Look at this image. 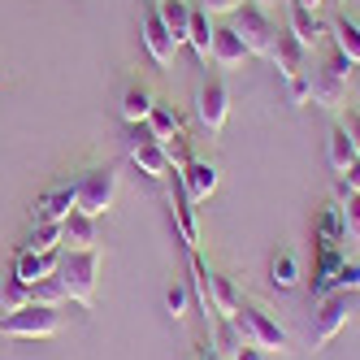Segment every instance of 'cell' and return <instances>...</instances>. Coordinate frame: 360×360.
I'll list each match as a JSON object with an SVG mask.
<instances>
[{"label": "cell", "mask_w": 360, "mask_h": 360, "mask_svg": "<svg viewBox=\"0 0 360 360\" xmlns=\"http://www.w3.org/2000/svg\"><path fill=\"white\" fill-rule=\"evenodd\" d=\"M235 326H239V334H243V343H252V347H265V352H287V347H291L287 326H282L278 317H269L261 304H239Z\"/></svg>", "instance_id": "6da1fadb"}, {"label": "cell", "mask_w": 360, "mask_h": 360, "mask_svg": "<svg viewBox=\"0 0 360 360\" xmlns=\"http://www.w3.org/2000/svg\"><path fill=\"white\" fill-rule=\"evenodd\" d=\"M0 334H9V339H53V334H61V308L22 304L13 313H0Z\"/></svg>", "instance_id": "7a4b0ae2"}, {"label": "cell", "mask_w": 360, "mask_h": 360, "mask_svg": "<svg viewBox=\"0 0 360 360\" xmlns=\"http://www.w3.org/2000/svg\"><path fill=\"white\" fill-rule=\"evenodd\" d=\"M96 274H100V248H91V252H65L61 248L57 278L65 282V295L74 304H91L96 300Z\"/></svg>", "instance_id": "3957f363"}, {"label": "cell", "mask_w": 360, "mask_h": 360, "mask_svg": "<svg viewBox=\"0 0 360 360\" xmlns=\"http://www.w3.org/2000/svg\"><path fill=\"white\" fill-rule=\"evenodd\" d=\"M235 18V31L239 39L248 44L252 57H269L274 53V39H278V22L265 13V5H256V0H243V5L230 13Z\"/></svg>", "instance_id": "277c9868"}, {"label": "cell", "mask_w": 360, "mask_h": 360, "mask_svg": "<svg viewBox=\"0 0 360 360\" xmlns=\"http://www.w3.org/2000/svg\"><path fill=\"white\" fill-rule=\"evenodd\" d=\"M308 83H313V105L321 109H339L343 105V96H347V83H352V61L334 48L330 61L317 70V74H308Z\"/></svg>", "instance_id": "5b68a950"}, {"label": "cell", "mask_w": 360, "mask_h": 360, "mask_svg": "<svg viewBox=\"0 0 360 360\" xmlns=\"http://www.w3.org/2000/svg\"><path fill=\"white\" fill-rule=\"evenodd\" d=\"M126 152H131V161L139 165V174L157 178V183L174 174V165H169V157H165V143H161L157 135H152V126H148V122H135V126H131Z\"/></svg>", "instance_id": "8992f818"}, {"label": "cell", "mask_w": 360, "mask_h": 360, "mask_svg": "<svg viewBox=\"0 0 360 360\" xmlns=\"http://www.w3.org/2000/svg\"><path fill=\"white\" fill-rule=\"evenodd\" d=\"M356 313V295L352 291H330L317 300V313H313V347H326L339 330H347Z\"/></svg>", "instance_id": "52a82bcc"}, {"label": "cell", "mask_w": 360, "mask_h": 360, "mask_svg": "<svg viewBox=\"0 0 360 360\" xmlns=\"http://www.w3.org/2000/svg\"><path fill=\"white\" fill-rule=\"evenodd\" d=\"M117 169L113 165H100V169H87L79 178V213L87 217H100V213H109L113 209V200H117Z\"/></svg>", "instance_id": "ba28073f"}, {"label": "cell", "mask_w": 360, "mask_h": 360, "mask_svg": "<svg viewBox=\"0 0 360 360\" xmlns=\"http://www.w3.org/2000/svg\"><path fill=\"white\" fill-rule=\"evenodd\" d=\"M195 117H200V126L209 135H217L221 126H226V117H230V87L217 79V74L200 83V91H195Z\"/></svg>", "instance_id": "9c48e42d"}, {"label": "cell", "mask_w": 360, "mask_h": 360, "mask_svg": "<svg viewBox=\"0 0 360 360\" xmlns=\"http://www.w3.org/2000/svg\"><path fill=\"white\" fill-rule=\"evenodd\" d=\"M139 31H143V48H148V57L157 61L161 70H165V65H174V53H178V44H174L169 27L161 22L157 5H148V9H143V18H139Z\"/></svg>", "instance_id": "30bf717a"}, {"label": "cell", "mask_w": 360, "mask_h": 360, "mask_svg": "<svg viewBox=\"0 0 360 360\" xmlns=\"http://www.w3.org/2000/svg\"><path fill=\"white\" fill-rule=\"evenodd\" d=\"M178 183H183V191H187V200L191 204H204L213 191H217V183H221V169L213 165V161H187L183 169H178Z\"/></svg>", "instance_id": "8fae6325"}, {"label": "cell", "mask_w": 360, "mask_h": 360, "mask_svg": "<svg viewBox=\"0 0 360 360\" xmlns=\"http://www.w3.org/2000/svg\"><path fill=\"white\" fill-rule=\"evenodd\" d=\"M74 209H79V178L74 183H61V187H53V191H44L39 200H35V221H65Z\"/></svg>", "instance_id": "7c38bea8"}, {"label": "cell", "mask_w": 360, "mask_h": 360, "mask_svg": "<svg viewBox=\"0 0 360 360\" xmlns=\"http://www.w3.org/2000/svg\"><path fill=\"white\" fill-rule=\"evenodd\" d=\"M269 61L278 65L282 79H295V74H304V70H308V48H304V44H300L287 27H282V31H278V39H274Z\"/></svg>", "instance_id": "4fadbf2b"}, {"label": "cell", "mask_w": 360, "mask_h": 360, "mask_svg": "<svg viewBox=\"0 0 360 360\" xmlns=\"http://www.w3.org/2000/svg\"><path fill=\"white\" fill-rule=\"evenodd\" d=\"M287 31L313 53V48L321 44V35H326V22H321V13H313V9H304L300 0H287Z\"/></svg>", "instance_id": "5bb4252c"}, {"label": "cell", "mask_w": 360, "mask_h": 360, "mask_svg": "<svg viewBox=\"0 0 360 360\" xmlns=\"http://www.w3.org/2000/svg\"><path fill=\"white\" fill-rule=\"evenodd\" d=\"M61 265V248L57 252H18V261H13V278L18 282H39V278H53Z\"/></svg>", "instance_id": "9a60e30c"}, {"label": "cell", "mask_w": 360, "mask_h": 360, "mask_svg": "<svg viewBox=\"0 0 360 360\" xmlns=\"http://www.w3.org/2000/svg\"><path fill=\"white\" fill-rule=\"evenodd\" d=\"M326 35L334 39V48H339L352 65H360V22H356L352 13H334V18L326 22Z\"/></svg>", "instance_id": "2e32d148"}, {"label": "cell", "mask_w": 360, "mask_h": 360, "mask_svg": "<svg viewBox=\"0 0 360 360\" xmlns=\"http://www.w3.org/2000/svg\"><path fill=\"white\" fill-rule=\"evenodd\" d=\"M252 53H248V44L239 39V31L235 27H217L213 31V65L217 70H235V65H243Z\"/></svg>", "instance_id": "e0dca14e"}, {"label": "cell", "mask_w": 360, "mask_h": 360, "mask_svg": "<svg viewBox=\"0 0 360 360\" xmlns=\"http://www.w3.org/2000/svg\"><path fill=\"white\" fill-rule=\"evenodd\" d=\"M61 248L65 252H91V248H100V226H96V217H87V213L74 209L65 217V239H61Z\"/></svg>", "instance_id": "ac0fdd59"}, {"label": "cell", "mask_w": 360, "mask_h": 360, "mask_svg": "<svg viewBox=\"0 0 360 360\" xmlns=\"http://www.w3.org/2000/svg\"><path fill=\"white\" fill-rule=\"evenodd\" d=\"M174 183H178V169H174ZM169 204H174V217H178V235H183V243H187V252H195L200 248V221H195V204L187 200V191H183V183L174 187V195H169Z\"/></svg>", "instance_id": "d6986e66"}, {"label": "cell", "mask_w": 360, "mask_h": 360, "mask_svg": "<svg viewBox=\"0 0 360 360\" xmlns=\"http://www.w3.org/2000/svg\"><path fill=\"white\" fill-rule=\"evenodd\" d=\"M243 347H248V343H243V334H239L235 317H217L213 330H209V352H213L217 360H235Z\"/></svg>", "instance_id": "ffe728a7"}, {"label": "cell", "mask_w": 360, "mask_h": 360, "mask_svg": "<svg viewBox=\"0 0 360 360\" xmlns=\"http://www.w3.org/2000/svg\"><path fill=\"white\" fill-rule=\"evenodd\" d=\"M213 31H217V22L209 9H191V22H187V44L195 48V57L200 61H213Z\"/></svg>", "instance_id": "44dd1931"}, {"label": "cell", "mask_w": 360, "mask_h": 360, "mask_svg": "<svg viewBox=\"0 0 360 360\" xmlns=\"http://www.w3.org/2000/svg\"><path fill=\"white\" fill-rule=\"evenodd\" d=\"M204 282H209V300H213V313L217 317H235L239 313V291H235V282H230V278H221L217 269H209V274H204Z\"/></svg>", "instance_id": "7402d4cb"}, {"label": "cell", "mask_w": 360, "mask_h": 360, "mask_svg": "<svg viewBox=\"0 0 360 360\" xmlns=\"http://www.w3.org/2000/svg\"><path fill=\"white\" fill-rule=\"evenodd\" d=\"M326 161H330V169L339 174V178H343V174H347V169L360 161V157H356V143H352V135L343 131V122H339V126L330 131V143H326Z\"/></svg>", "instance_id": "603a6c76"}, {"label": "cell", "mask_w": 360, "mask_h": 360, "mask_svg": "<svg viewBox=\"0 0 360 360\" xmlns=\"http://www.w3.org/2000/svg\"><path fill=\"white\" fill-rule=\"evenodd\" d=\"M191 9H195V0H157V13H161V22L169 27L174 44H187V22H191Z\"/></svg>", "instance_id": "cb8c5ba5"}, {"label": "cell", "mask_w": 360, "mask_h": 360, "mask_svg": "<svg viewBox=\"0 0 360 360\" xmlns=\"http://www.w3.org/2000/svg\"><path fill=\"white\" fill-rule=\"evenodd\" d=\"M300 278H304V265H300V256H295L291 248L274 252V261H269V282H274V287L291 291V287H300Z\"/></svg>", "instance_id": "d4e9b609"}, {"label": "cell", "mask_w": 360, "mask_h": 360, "mask_svg": "<svg viewBox=\"0 0 360 360\" xmlns=\"http://www.w3.org/2000/svg\"><path fill=\"white\" fill-rule=\"evenodd\" d=\"M148 126H152V135H157L161 143H169V139H178V135H187V131H183V113H178L174 105H165V100H157V105H152Z\"/></svg>", "instance_id": "484cf974"}, {"label": "cell", "mask_w": 360, "mask_h": 360, "mask_svg": "<svg viewBox=\"0 0 360 360\" xmlns=\"http://www.w3.org/2000/svg\"><path fill=\"white\" fill-rule=\"evenodd\" d=\"M152 105H157V96H152L143 83H131L126 87V96H122V117H126V126H135V122H148V113H152Z\"/></svg>", "instance_id": "4316f807"}, {"label": "cell", "mask_w": 360, "mask_h": 360, "mask_svg": "<svg viewBox=\"0 0 360 360\" xmlns=\"http://www.w3.org/2000/svg\"><path fill=\"white\" fill-rule=\"evenodd\" d=\"M65 239V221H35L31 239L22 243V252H57Z\"/></svg>", "instance_id": "83f0119b"}, {"label": "cell", "mask_w": 360, "mask_h": 360, "mask_svg": "<svg viewBox=\"0 0 360 360\" xmlns=\"http://www.w3.org/2000/svg\"><path fill=\"white\" fill-rule=\"evenodd\" d=\"M70 295H65V282L53 274V278H39L31 282V304H44V308H61Z\"/></svg>", "instance_id": "f1b7e54d"}, {"label": "cell", "mask_w": 360, "mask_h": 360, "mask_svg": "<svg viewBox=\"0 0 360 360\" xmlns=\"http://www.w3.org/2000/svg\"><path fill=\"white\" fill-rule=\"evenodd\" d=\"M339 209H343V230H347V239L360 243V191H347L339 200Z\"/></svg>", "instance_id": "f546056e"}, {"label": "cell", "mask_w": 360, "mask_h": 360, "mask_svg": "<svg viewBox=\"0 0 360 360\" xmlns=\"http://www.w3.org/2000/svg\"><path fill=\"white\" fill-rule=\"evenodd\" d=\"M334 291H352V295H360V256H343V265H339V274H334Z\"/></svg>", "instance_id": "4dcf8cb0"}, {"label": "cell", "mask_w": 360, "mask_h": 360, "mask_svg": "<svg viewBox=\"0 0 360 360\" xmlns=\"http://www.w3.org/2000/svg\"><path fill=\"white\" fill-rule=\"evenodd\" d=\"M187 304H191V287H187V282H174V287L165 291L169 317H174V321H183V317H187Z\"/></svg>", "instance_id": "1f68e13d"}, {"label": "cell", "mask_w": 360, "mask_h": 360, "mask_svg": "<svg viewBox=\"0 0 360 360\" xmlns=\"http://www.w3.org/2000/svg\"><path fill=\"white\" fill-rule=\"evenodd\" d=\"M282 83H287L291 105H308V100H313V83H308V74H295V79H282Z\"/></svg>", "instance_id": "d6a6232c"}, {"label": "cell", "mask_w": 360, "mask_h": 360, "mask_svg": "<svg viewBox=\"0 0 360 360\" xmlns=\"http://www.w3.org/2000/svg\"><path fill=\"white\" fill-rule=\"evenodd\" d=\"M0 304H5V313H13V308H22V304H31V287L13 278V282H9V295L0 300Z\"/></svg>", "instance_id": "836d02e7"}, {"label": "cell", "mask_w": 360, "mask_h": 360, "mask_svg": "<svg viewBox=\"0 0 360 360\" xmlns=\"http://www.w3.org/2000/svg\"><path fill=\"white\" fill-rule=\"evenodd\" d=\"M239 5H243V0H200V9H209L213 18H230Z\"/></svg>", "instance_id": "e575fe53"}, {"label": "cell", "mask_w": 360, "mask_h": 360, "mask_svg": "<svg viewBox=\"0 0 360 360\" xmlns=\"http://www.w3.org/2000/svg\"><path fill=\"white\" fill-rule=\"evenodd\" d=\"M343 131L352 135V143H356V157H360V113H347V117H343Z\"/></svg>", "instance_id": "d590c367"}, {"label": "cell", "mask_w": 360, "mask_h": 360, "mask_svg": "<svg viewBox=\"0 0 360 360\" xmlns=\"http://www.w3.org/2000/svg\"><path fill=\"white\" fill-rule=\"evenodd\" d=\"M235 360H274V352H265V347H252V343H248V347H243Z\"/></svg>", "instance_id": "8d00e7d4"}, {"label": "cell", "mask_w": 360, "mask_h": 360, "mask_svg": "<svg viewBox=\"0 0 360 360\" xmlns=\"http://www.w3.org/2000/svg\"><path fill=\"white\" fill-rule=\"evenodd\" d=\"M343 183H347L352 191H360V161H356V165H352V169L343 174Z\"/></svg>", "instance_id": "74e56055"}, {"label": "cell", "mask_w": 360, "mask_h": 360, "mask_svg": "<svg viewBox=\"0 0 360 360\" xmlns=\"http://www.w3.org/2000/svg\"><path fill=\"white\" fill-rule=\"evenodd\" d=\"M304 9H313V13H321V5H330V0H300Z\"/></svg>", "instance_id": "f35d334b"}, {"label": "cell", "mask_w": 360, "mask_h": 360, "mask_svg": "<svg viewBox=\"0 0 360 360\" xmlns=\"http://www.w3.org/2000/svg\"><path fill=\"white\" fill-rule=\"evenodd\" d=\"M209 356H213V352H209V347H200V352H195V360H209Z\"/></svg>", "instance_id": "ab89813d"}, {"label": "cell", "mask_w": 360, "mask_h": 360, "mask_svg": "<svg viewBox=\"0 0 360 360\" xmlns=\"http://www.w3.org/2000/svg\"><path fill=\"white\" fill-rule=\"evenodd\" d=\"M256 5H269V0H256Z\"/></svg>", "instance_id": "60d3db41"}, {"label": "cell", "mask_w": 360, "mask_h": 360, "mask_svg": "<svg viewBox=\"0 0 360 360\" xmlns=\"http://www.w3.org/2000/svg\"><path fill=\"white\" fill-rule=\"evenodd\" d=\"M0 313H5V304H0Z\"/></svg>", "instance_id": "b9f144b4"}, {"label": "cell", "mask_w": 360, "mask_h": 360, "mask_svg": "<svg viewBox=\"0 0 360 360\" xmlns=\"http://www.w3.org/2000/svg\"><path fill=\"white\" fill-rule=\"evenodd\" d=\"M209 360H217V356H209Z\"/></svg>", "instance_id": "7bdbcfd3"}]
</instances>
